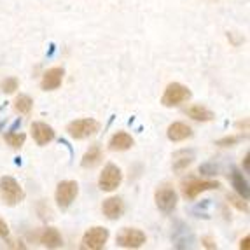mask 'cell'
Wrapping results in <instances>:
<instances>
[{
    "mask_svg": "<svg viewBox=\"0 0 250 250\" xmlns=\"http://www.w3.org/2000/svg\"><path fill=\"white\" fill-rule=\"evenodd\" d=\"M0 192H2L4 203L9 205V207H14V205L25 200V192L13 177H2L0 179Z\"/></svg>",
    "mask_w": 250,
    "mask_h": 250,
    "instance_id": "obj_1",
    "label": "cell"
},
{
    "mask_svg": "<svg viewBox=\"0 0 250 250\" xmlns=\"http://www.w3.org/2000/svg\"><path fill=\"white\" fill-rule=\"evenodd\" d=\"M191 98V91H189L186 86L179 83H171L165 93H163V98H161V104L165 107H177L180 105L182 102H188Z\"/></svg>",
    "mask_w": 250,
    "mask_h": 250,
    "instance_id": "obj_2",
    "label": "cell"
},
{
    "mask_svg": "<svg viewBox=\"0 0 250 250\" xmlns=\"http://www.w3.org/2000/svg\"><path fill=\"white\" fill-rule=\"evenodd\" d=\"M98 129H100V125H98V121H95V119H77V121L70 123V125L67 126L68 135H70L72 138H77V140L91 137Z\"/></svg>",
    "mask_w": 250,
    "mask_h": 250,
    "instance_id": "obj_3",
    "label": "cell"
},
{
    "mask_svg": "<svg viewBox=\"0 0 250 250\" xmlns=\"http://www.w3.org/2000/svg\"><path fill=\"white\" fill-rule=\"evenodd\" d=\"M108 240V229L105 228H91L89 231H86V234L83 236V242H81V249L84 250H100L105 247Z\"/></svg>",
    "mask_w": 250,
    "mask_h": 250,
    "instance_id": "obj_4",
    "label": "cell"
},
{
    "mask_svg": "<svg viewBox=\"0 0 250 250\" xmlns=\"http://www.w3.org/2000/svg\"><path fill=\"white\" fill-rule=\"evenodd\" d=\"M77 192H79V186L74 180H63L58 184L56 188V203H58L60 208H68L74 200L77 198Z\"/></svg>",
    "mask_w": 250,
    "mask_h": 250,
    "instance_id": "obj_5",
    "label": "cell"
},
{
    "mask_svg": "<svg viewBox=\"0 0 250 250\" xmlns=\"http://www.w3.org/2000/svg\"><path fill=\"white\" fill-rule=\"evenodd\" d=\"M121 180H123L121 170H119L116 165H112V163H110V165H107V167L104 168L98 184H100L102 191L110 192V191H116V189L121 186Z\"/></svg>",
    "mask_w": 250,
    "mask_h": 250,
    "instance_id": "obj_6",
    "label": "cell"
},
{
    "mask_svg": "<svg viewBox=\"0 0 250 250\" xmlns=\"http://www.w3.org/2000/svg\"><path fill=\"white\" fill-rule=\"evenodd\" d=\"M116 243L123 249H138L146 243V234L140 229H133V228H125L121 233L116 236Z\"/></svg>",
    "mask_w": 250,
    "mask_h": 250,
    "instance_id": "obj_7",
    "label": "cell"
},
{
    "mask_svg": "<svg viewBox=\"0 0 250 250\" xmlns=\"http://www.w3.org/2000/svg\"><path fill=\"white\" fill-rule=\"evenodd\" d=\"M156 205L165 213H170L177 207V192L168 186H163L156 191Z\"/></svg>",
    "mask_w": 250,
    "mask_h": 250,
    "instance_id": "obj_8",
    "label": "cell"
},
{
    "mask_svg": "<svg viewBox=\"0 0 250 250\" xmlns=\"http://www.w3.org/2000/svg\"><path fill=\"white\" fill-rule=\"evenodd\" d=\"M217 188H219V182H212V180H189V182L184 184L182 192H184V198L194 200L201 192L210 191V189H217Z\"/></svg>",
    "mask_w": 250,
    "mask_h": 250,
    "instance_id": "obj_9",
    "label": "cell"
},
{
    "mask_svg": "<svg viewBox=\"0 0 250 250\" xmlns=\"http://www.w3.org/2000/svg\"><path fill=\"white\" fill-rule=\"evenodd\" d=\"M30 129H32V137L37 142V146H47L54 138V129L46 123H34Z\"/></svg>",
    "mask_w": 250,
    "mask_h": 250,
    "instance_id": "obj_10",
    "label": "cell"
},
{
    "mask_svg": "<svg viewBox=\"0 0 250 250\" xmlns=\"http://www.w3.org/2000/svg\"><path fill=\"white\" fill-rule=\"evenodd\" d=\"M62 81H63V68L54 67L49 68L46 74L42 75L41 86L44 91H53V89H58L62 86Z\"/></svg>",
    "mask_w": 250,
    "mask_h": 250,
    "instance_id": "obj_11",
    "label": "cell"
},
{
    "mask_svg": "<svg viewBox=\"0 0 250 250\" xmlns=\"http://www.w3.org/2000/svg\"><path fill=\"white\" fill-rule=\"evenodd\" d=\"M102 210H104V215L107 219L116 221V219H119L125 213V203H123L121 198H108V200L104 201Z\"/></svg>",
    "mask_w": 250,
    "mask_h": 250,
    "instance_id": "obj_12",
    "label": "cell"
},
{
    "mask_svg": "<svg viewBox=\"0 0 250 250\" xmlns=\"http://www.w3.org/2000/svg\"><path fill=\"white\" fill-rule=\"evenodd\" d=\"M167 135L171 142H182V140L191 137L192 129L189 128L186 123H173V125H170V128H168Z\"/></svg>",
    "mask_w": 250,
    "mask_h": 250,
    "instance_id": "obj_13",
    "label": "cell"
},
{
    "mask_svg": "<svg viewBox=\"0 0 250 250\" xmlns=\"http://www.w3.org/2000/svg\"><path fill=\"white\" fill-rule=\"evenodd\" d=\"M41 243L47 249H58V247L63 245V238L56 228H47V229L42 231Z\"/></svg>",
    "mask_w": 250,
    "mask_h": 250,
    "instance_id": "obj_14",
    "label": "cell"
},
{
    "mask_svg": "<svg viewBox=\"0 0 250 250\" xmlns=\"http://www.w3.org/2000/svg\"><path fill=\"white\" fill-rule=\"evenodd\" d=\"M131 146H133V138H131V135L126 133V131L116 133L110 138V142H108V149L110 150H128Z\"/></svg>",
    "mask_w": 250,
    "mask_h": 250,
    "instance_id": "obj_15",
    "label": "cell"
},
{
    "mask_svg": "<svg viewBox=\"0 0 250 250\" xmlns=\"http://www.w3.org/2000/svg\"><path fill=\"white\" fill-rule=\"evenodd\" d=\"M186 114H188L191 119H194V121H201V123H208L215 117L212 110H208V108L203 107V105H192V107H189L188 110H186Z\"/></svg>",
    "mask_w": 250,
    "mask_h": 250,
    "instance_id": "obj_16",
    "label": "cell"
},
{
    "mask_svg": "<svg viewBox=\"0 0 250 250\" xmlns=\"http://www.w3.org/2000/svg\"><path fill=\"white\" fill-rule=\"evenodd\" d=\"M100 161H102V149L98 146H91L86 150V154L83 156L81 165H83L84 168H95Z\"/></svg>",
    "mask_w": 250,
    "mask_h": 250,
    "instance_id": "obj_17",
    "label": "cell"
},
{
    "mask_svg": "<svg viewBox=\"0 0 250 250\" xmlns=\"http://www.w3.org/2000/svg\"><path fill=\"white\" fill-rule=\"evenodd\" d=\"M231 184H233V188L236 189L240 196L249 200V184H247V180L243 179V175L238 170L231 171Z\"/></svg>",
    "mask_w": 250,
    "mask_h": 250,
    "instance_id": "obj_18",
    "label": "cell"
},
{
    "mask_svg": "<svg viewBox=\"0 0 250 250\" xmlns=\"http://www.w3.org/2000/svg\"><path fill=\"white\" fill-rule=\"evenodd\" d=\"M194 159V154L192 152H188V150H179L173 154V170H184V168H188L189 165L192 163Z\"/></svg>",
    "mask_w": 250,
    "mask_h": 250,
    "instance_id": "obj_19",
    "label": "cell"
},
{
    "mask_svg": "<svg viewBox=\"0 0 250 250\" xmlns=\"http://www.w3.org/2000/svg\"><path fill=\"white\" fill-rule=\"evenodd\" d=\"M32 105H34V102L26 95H20L16 100H14V108H16V112H20V114H28L30 110H32Z\"/></svg>",
    "mask_w": 250,
    "mask_h": 250,
    "instance_id": "obj_20",
    "label": "cell"
},
{
    "mask_svg": "<svg viewBox=\"0 0 250 250\" xmlns=\"http://www.w3.org/2000/svg\"><path fill=\"white\" fill-rule=\"evenodd\" d=\"M5 142L9 144V146L13 147V149H20L23 144H25V133H14V131H9V133H5Z\"/></svg>",
    "mask_w": 250,
    "mask_h": 250,
    "instance_id": "obj_21",
    "label": "cell"
},
{
    "mask_svg": "<svg viewBox=\"0 0 250 250\" xmlns=\"http://www.w3.org/2000/svg\"><path fill=\"white\" fill-rule=\"evenodd\" d=\"M18 89V79L16 77H9V79H5L4 83H2V91L4 93H14Z\"/></svg>",
    "mask_w": 250,
    "mask_h": 250,
    "instance_id": "obj_22",
    "label": "cell"
},
{
    "mask_svg": "<svg viewBox=\"0 0 250 250\" xmlns=\"http://www.w3.org/2000/svg\"><path fill=\"white\" fill-rule=\"evenodd\" d=\"M229 200V203L231 205H234L238 210H243V212H249V207H247V203L242 200V198H236V196H229L228 198Z\"/></svg>",
    "mask_w": 250,
    "mask_h": 250,
    "instance_id": "obj_23",
    "label": "cell"
},
{
    "mask_svg": "<svg viewBox=\"0 0 250 250\" xmlns=\"http://www.w3.org/2000/svg\"><path fill=\"white\" fill-rule=\"evenodd\" d=\"M238 140H240L238 137H226V138H222V140H219V142H217V146L228 147V146H233V144H236Z\"/></svg>",
    "mask_w": 250,
    "mask_h": 250,
    "instance_id": "obj_24",
    "label": "cell"
},
{
    "mask_svg": "<svg viewBox=\"0 0 250 250\" xmlns=\"http://www.w3.org/2000/svg\"><path fill=\"white\" fill-rule=\"evenodd\" d=\"M7 234H9V228H7V224H5L2 219H0V236L2 238H7Z\"/></svg>",
    "mask_w": 250,
    "mask_h": 250,
    "instance_id": "obj_25",
    "label": "cell"
},
{
    "mask_svg": "<svg viewBox=\"0 0 250 250\" xmlns=\"http://www.w3.org/2000/svg\"><path fill=\"white\" fill-rule=\"evenodd\" d=\"M203 243H205V247H208V249H215V243H213L210 238H203Z\"/></svg>",
    "mask_w": 250,
    "mask_h": 250,
    "instance_id": "obj_26",
    "label": "cell"
},
{
    "mask_svg": "<svg viewBox=\"0 0 250 250\" xmlns=\"http://www.w3.org/2000/svg\"><path fill=\"white\" fill-rule=\"evenodd\" d=\"M247 243H249V236H247L245 240H243V242H242V249H247V247H249V245H247Z\"/></svg>",
    "mask_w": 250,
    "mask_h": 250,
    "instance_id": "obj_27",
    "label": "cell"
}]
</instances>
